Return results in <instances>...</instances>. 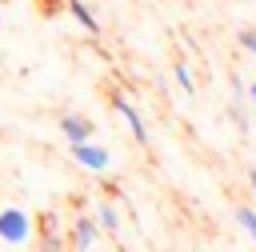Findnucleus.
<instances>
[{"label":"nucleus","instance_id":"15","mask_svg":"<svg viewBox=\"0 0 256 252\" xmlns=\"http://www.w3.org/2000/svg\"><path fill=\"white\" fill-rule=\"evenodd\" d=\"M0 24H4V16H0Z\"/></svg>","mask_w":256,"mask_h":252},{"label":"nucleus","instance_id":"8","mask_svg":"<svg viewBox=\"0 0 256 252\" xmlns=\"http://www.w3.org/2000/svg\"><path fill=\"white\" fill-rule=\"evenodd\" d=\"M92 220H96V228H100V232H108V236H112V232H120V212H116V204H112V200H96V216H92Z\"/></svg>","mask_w":256,"mask_h":252},{"label":"nucleus","instance_id":"2","mask_svg":"<svg viewBox=\"0 0 256 252\" xmlns=\"http://www.w3.org/2000/svg\"><path fill=\"white\" fill-rule=\"evenodd\" d=\"M68 152H72V160H76L84 172H92V176H108V172H112V152H108L104 144H96V140L68 144Z\"/></svg>","mask_w":256,"mask_h":252},{"label":"nucleus","instance_id":"14","mask_svg":"<svg viewBox=\"0 0 256 252\" xmlns=\"http://www.w3.org/2000/svg\"><path fill=\"white\" fill-rule=\"evenodd\" d=\"M248 188H252V196H256V168H248Z\"/></svg>","mask_w":256,"mask_h":252},{"label":"nucleus","instance_id":"5","mask_svg":"<svg viewBox=\"0 0 256 252\" xmlns=\"http://www.w3.org/2000/svg\"><path fill=\"white\" fill-rule=\"evenodd\" d=\"M108 100H112V108H116V116H124V124L132 128V140H136V144H148V124H144V116H140V108H136V104H132V100L124 96V92H112Z\"/></svg>","mask_w":256,"mask_h":252},{"label":"nucleus","instance_id":"4","mask_svg":"<svg viewBox=\"0 0 256 252\" xmlns=\"http://www.w3.org/2000/svg\"><path fill=\"white\" fill-rule=\"evenodd\" d=\"M56 128H60V136H64L68 144H84V140H96V120H88V116H80V112H60Z\"/></svg>","mask_w":256,"mask_h":252},{"label":"nucleus","instance_id":"7","mask_svg":"<svg viewBox=\"0 0 256 252\" xmlns=\"http://www.w3.org/2000/svg\"><path fill=\"white\" fill-rule=\"evenodd\" d=\"M64 8H68V16H72L88 36H100V20H96V12H92L84 0H64Z\"/></svg>","mask_w":256,"mask_h":252},{"label":"nucleus","instance_id":"13","mask_svg":"<svg viewBox=\"0 0 256 252\" xmlns=\"http://www.w3.org/2000/svg\"><path fill=\"white\" fill-rule=\"evenodd\" d=\"M248 108H256V80L248 84Z\"/></svg>","mask_w":256,"mask_h":252},{"label":"nucleus","instance_id":"11","mask_svg":"<svg viewBox=\"0 0 256 252\" xmlns=\"http://www.w3.org/2000/svg\"><path fill=\"white\" fill-rule=\"evenodd\" d=\"M172 72H176V84H180L188 96H196V80H192V68H188L184 60H176V68H172Z\"/></svg>","mask_w":256,"mask_h":252},{"label":"nucleus","instance_id":"6","mask_svg":"<svg viewBox=\"0 0 256 252\" xmlns=\"http://www.w3.org/2000/svg\"><path fill=\"white\" fill-rule=\"evenodd\" d=\"M40 252H68L64 232H60V224H56V216H52V212H44V216H40Z\"/></svg>","mask_w":256,"mask_h":252},{"label":"nucleus","instance_id":"12","mask_svg":"<svg viewBox=\"0 0 256 252\" xmlns=\"http://www.w3.org/2000/svg\"><path fill=\"white\" fill-rule=\"evenodd\" d=\"M236 40H240V48H244L248 56H256V28H240Z\"/></svg>","mask_w":256,"mask_h":252},{"label":"nucleus","instance_id":"9","mask_svg":"<svg viewBox=\"0 0 256 252\" xmlns=\"http://www.w3.org/2000/svg\"><path fill=\"white\" fill-rule=\"evenodd\" d=\"M232 124L240 128V136H248V128H252V120H248V96H232Z\"/></svg>","mask_w":256,"mask_h":252},{"label":"nucleus","instance_id":"3","mask_svg":"<svg viewBox=\"0 0 256 252\" xmlns=\"http://www.w3.org/2000/svg\"><path fill=\"white\" fill-rule=\"evenodd\" d=\"M96 240H100L96 220L84 216V212H76V216L68 220V228H64V244H68V252H92Z\"/></svg>","mask_w":256,"mask_h":252},{"label":"nucleus","instance_id":"10","mask_svg":"<svg viewBox=\"0 0 256 252\" xmlns=\"http://www.w3.org/2000/svg\"><path fill=\"white\" fill-rule=\"evenodd\" d=\"M236 224L252 236V244H256V208L252 204H236Z\"/></svg>","mask_w":256,"mask_h":252},{"label":"nucleus","instance_id":"1","mask_svg":"<svg viewBox=\"0 0 256 252\" xmlns=\"http://www.w3.org/2000/svg\"><path fill=\"white\" fill-rule=\"evenodd\" d=\"M28 236H32V216L24 208H16V204L0 208V244L20 248V244H28Z\"/></svg>","mask_w":256,"mask_h":252}]
</instances>
